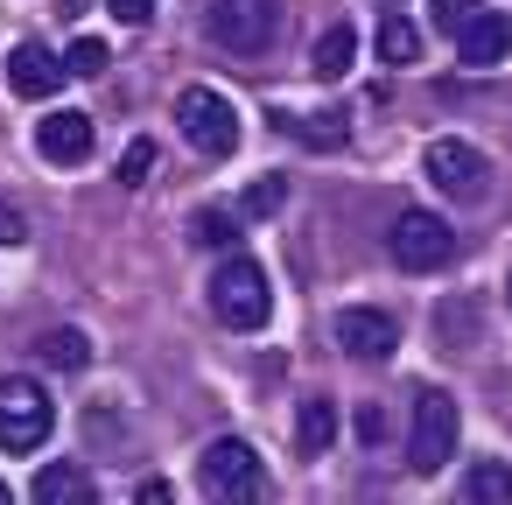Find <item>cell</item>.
I'll use <instances>...</instances> for the list:
<instances>
[{
    "label": "cell",
    "instance_id": "obj_1",
    "mask_svg": "<svg viewBox=\"0 0 512 505\" xmlns=\"http://www.w3.org/2000/svg\"><path fill=\"white\" fill-rule=\"evenodd\" d=\"M50 428H57V400H50L29 372H8V379H0V449H8V456H29V449L50 442Z\"/></svg>",
    "mask_w": 512,
    "mask_h": 505
},
{
    "label": "cell",
    "instance_id": "obj_2",
    "mask_svg": "<svg viewBox=\"0 0 512 505\" xmlns=\"http://www.w3.org/2000/svg\"><path fill=\"white\" fill-rule=\"evenodd\" d=\"M211 309H218L225 330H260V323L274 316V288H267V274H260L253 253H232V260L211 274Z\"/></svg>",
    "mask_w": 512,
    "mask_h": 505
},
{
    "label": "cell",
    "instance_id": "obj_3",
    "mask_svg": "<svg viewBox=\"0 0 512 505\" xmlns=\"http://www.w3.org/2000/svg\"><path fill=\"white\" fill-rule=\"evenodd\" d=\"M204 29H211V43L232 50V57H267L274 36H281V0H211Z\"/></svg>",
    "mask_w": 512,
    "mask_h": 505
},
{
    "label": "cell",
    "instance_id": "obj_4",
    "mask_svg": "<svg viewBox=\"0 0 512 505\" xmlns=\"http://www.w3.org/2000/svg\"><path fill=\"white\" fill-rule=\"evenodd\" d=\"M456 435H463L456 393L421 386V393H414V428H407V463H414V470H442V463L456 456Z\"/></svg>",
    "mask_w": 512,
    "mask_h": 505
},
{
    "label": "cell",
    "instance_id": "obj_5",
    "mask_svg": "<svg viewBox=\"0 0 512 505\" xmlns=\"http://www.w3.org/2000/svg\"><path fill=\"white\" fill-rule=\"evenodd\" d=\"M176 127H183V141H190L197 155H232V148H239V113H232V99L211 92V85H190V92L176 99Z\"/></svg>",
    "mask_w": 512,
    "mask_h": 505
},
{
    "label": "cell",
    "instance_id": "obj_6",
    "mask_svg": "<svg viewBox=\"0 0 512 505\" xmlns=\"http://www.w3.org/2000/svg\"><path fill=\"white\" fill-rule=\"evenodd\" d=\"M204 491H211V498L246 505V498H260V491H267V470H260V456H253L239 435H218V442L204 449Z\"/></svg>",
    "mask_w": 512,
    "mask_h": 505
},
{
    "label": "cell",
    "instance_id": "obj_7",
    "mask_svg": "<svg viewBox=\"0 0 512 505\" xmlns=\"http://www.w3.org/2000/svg\"><path fill=\"white\" fill-rule=\"evenodd\" d=\"M393 260H400L407 274H435V267H449V260H456V232H449V218H435V211H407V218L393 225Z\"/></svg>",
    "mask_w": 512,
    "mask_h": 505
},
{
    "label": "cell",
    "instance_id": "obj_8",
    "mask_svg": "<svg viewBox=\"0 0 512 505\" xmlns=\"http://www.w3.org/2000/svg\"><path fill=\"white\" fill-rule=\"evenodd\" d=\"M421 176H428L442 197L470 204V197H484V176H491V169H484V155H477L470 141H449V134H442V141H428V155H421Z\"/></svg>",
    "mask_w": 512,
    "mask_h": 505
},
{
    "label": "cell",
    "instance_id": "obj_9",
    "mask_svg": "<svg viewBox=\"0 0 512 505\" xmlns=\"http://www.w3.org/2000/svg\"><path fill=\"white\" fill-rule=\"evenodd\" d=\"M400 344V323L386 309H337V351L358 365H386Z\"/></svg>",
    "mask_w": 512,
    "mask_h": 505
},
{
    "label": "cell",
    "instance_id": "obj_10",
    "mask_svg": "<svg viewBox=\"0 0 512 505\" xmlns=\"http://www.w3.org/2000/svg\"><path fill=\"white\" fill-rule=\"evenodd\" d=\"M456 50H463V64H470V71H498V64H505V50H512V22H505L498 8H477V15L456 29Z\"/></svg>",
    "mask_w": 512,
    "mask_h": 505
},
{
    "label": "cell",
    "instance_id": "obj_11",
    "mask_svg": "<svg viewBox=\"0 0 512 505\" xmlns=\"http://www.w3.org/2000/svg\"><path fill=\"white\" fill-rule=\"evenodd\" d=\"M64 78H71L64 57H50L43 43H15V50H8V92H15V99H50Z\"/></svg>",
    "mask_w": 512,
    "mask_h": 505
},
{
    "label": "cell",
    "instance_id": "obj_12",
    "mask_svg": "<svg viewBox=\"0 0 512 505\" xmlns=\"http://www.w3.org/2000/svg\"><path fill=\"white\" fill-rule=\"evenodd\" d=\"M92 120L85 113H50V120H36V148H43V162H57V169H78L85 155H92Z\"/></svg>",
    "mask_w": 512,
    "mask_h": 505
},
{
    "label": "cell",
    "instance_id": "obj_13",
    "mask_svg": "<svg viewBox=\"0 0 512 505\" xmlns=\"http://www.w3.org/2000/svg\"><path fill=\"white\" fill-rule=\"evenodd\" d=\"M36 505H92L99 498V484H92V470L85 463H50V470H36Z\"/></svg>",
    "mask_w": 512,
    "mask_h": 505
},
{
    "label": "cell",
    "instance_id": "obj_14",
    "mask_svg": "<svg viewBox=\"0 0 512 505\" xmlns=\"http://www.w3.org/2000/svg\"><path fill=\"white\" fill-rule=\"evenodd\" d=\"M477 330H484V309H477V295H449V302L435 309V337H442L449 351L477 344Z\"/></svg>",
    "mask_w": 512,
    "mask_h": 505
},
{
    "label": "cell",
    "instance_id": "obj_15",
    "mask_svg": "<svg viewBox=\"0 0 512 505\" xmlns=\"http://www.w3.org/2000/svg\"><path fill=\"white\" fill-rule=\"evenodd\" d=\"M463 498H470V505H512V470L491 463V456H477V463L463 470Z\"/></svg>",
    "mask_w": 512,
    "mask_h": 505
},
{
    "label": "cell",
    "instance_id": "obj_16",
    "mask_svg": "<svg viewBox=\"0 0 512 505\" xmlns=\"http://www.w3.org/2000/svg\"><path fill=\"white\" fill-rule=\"evenodd\" d=\"M309 64H316V78H330V85H337V78L358 64V36H351L344 22H337V29H323V43H316V57H309Z\"/></svg>",
    "mask_w": 512,
    "mask_h": 505
},
{
    "label": "cell",
    "instance_id": "obj_17",
    "mask_svg": "<svg viewBox=\"0 0 512 505\" xmlns=\"http://www.w3.org/2000/svg\"><path fill=\"white\" fill-rule=\"evenodd\" d=\"M36 351H43V365H57V372H85V365H92V337H85V330H50Z\"/></svg>",
    "mask_w": 512,
    "mask_h": 505
},
{
    "label": "cell",
    "instance_id": "obj_18",
    "mask_svg": "<svg viewBox=\"0 0 512 505\" xmlns=\"http://www.w3.org/2000/svg\"><path fill=\"white\" fill-rule=\"evenodd\" d=\"M330 435H337V407H330V400H302V414H295V442H302L309 456H323Z\"/></svg>",
    "mask_w": 512,
    "mask_h": 505
},
{
    "label": "cell",
    "instance_id": "obj_19",
    "mask_svg": "<svg viewBox=\"0 0 512 505\" xmlns=\"http://www.w3.org/2000/svg\"><path fill=\"white\" fill-rule=\"evenodd\" d=\"M421 57V29L407 15H386L379 22V64H414Z\"/></svg>",
    "mask_w": 512,
    "mask_h": 505
},
{
    "label": "cell",
    "instance_id": "obj_20",
    "mask_svg": "<svg viewBox=\"0 0 512 505\" xmlns=\"http://www.w3.org/2000/svg\"><path fill=\"white\" fill-rule=\"evenodd\" d=\"M106 64H113V50H106L99 36H78V43L64 50V71H71V78H99Z\"/></svg>",
    "mask_w": 512,
    "mask_h": 505
},
{
    "label": "cell",
    "instance_id": "obj_21",
    "mask_svg": "<svg viewBox=\"0 0 512 505\" xmlns=\"http://www.w3.org/2000/svg\"><path fill=\"white\" fill-rule=\"evenodd\" d=\"M295 134L309 141V148H344V113H309V120H295Z\"/></svg>",
    "mask_w": 512,
    "mask_h": 505
},
{
    "label": "cell",
    "instance_id": "obj_22",
    "mask_svg": "<svg viewBox=\"0 0 512 505\" xmlns=\"http://www.w3.org/2000/svg\"><path fill=\"white\" fill-rule=\"evenodd\" d=\"M148 169H155V141L141 134V141H127V148H120V183H127V190H141V183H148Z\"/></svg>",
    "mask_w": 512,
    "mask_h": 505
},
{
    "label": "cell",
    "instance_id": "obj_23",
    "mask_svg": "<svg viewBox=\"0 0 512 505\" xmlns=\"http://www.w3.org/2000/svg\"><path fill=\"white\" fill-rule=\"evenodd\" d=\"M281 204H288V183H281V176H260L239 211H246V218H267V211H281Z\"/></svg>",
    "mask_w": 512,
    "mask_h": 505
},
{
    "label": "cell",
    "instance_id": "obj_24",
    "mask_svg": "<svg viewBox=\"0 0 512 505\" xmlns=\"http://www.w3.org/2000/svg\"><path fill=\"white\" fill-rule=\"evenodd\" d=\"M190 239H197V246H232L239 225H232L225 211H197V218H190Z\"/></svg>",
    "mask_w": 512,
    "mask_h": 505
},
{
    "label": "cell",
    "instance_id": "obj_25",
    "mask_svg": "<svg viewBox=\"0 0 512 505\" xmlns=\"http://www.w3.org/2000/svg\"><path fill=\"white\" fill-rule=\"evenodd\" d=\"M106 8H113V22H134V29H141V22L155 15V0H106Z\"/></svg>",
    "mask_w": 512,
    "mask_h": 505
},
{
    "label": "cell",
    "instance_id": "obj_26",
    "mask_svg": "<svg viewBox=\"0 0 512 505\" xmlns=\"http://www.w3.org/2000/svg\"><path fill=\"white\" fill-rule=\"evenodd\" d=\"M386 435V421H379V407H358V442H379Z\"/></svg>",
    "mask_w": 512,
    "mask_h": 505
},
{
    "label": "cell",
    "instance_id": "obj_27",
    "mask_svg": "<svg viewBox=\"0 0 512 505\" xmlns=\"http://www.w3.org/2000/svg\"><path fill=\"white\" fill-rule=\"evenodd\" d=\"M57 15H78V0H57Z\"/></svg>",
    "mask_w": 512,
    "mask_h": 505
},
{
    "label": "cell",
    "instance_id": "obj_28",
    "mask_svg": "<svg viewBox=\"0 0 512 505\" xmlns=\"http://www.w3.org/2000/svg\"><path fill=\"white\" fill-rule=\"evenodd\" d=\"M8 498H15V491H8V484H0V505H8Z\"/></svg>",
    "mask_w": 512,
    "mask_h": 505
},
{
    "label": "cell",
    "instance_id": "obj_29",
    "mask_svg": "<svg viewBox=\"0 0 512 505\" xmlns=\"http://www.w3.org/2000/svg\"><path fill=\"white\" fill-rule=\"evenodd\" d=\"M505 302H512V274H505Z\"/></svg>",
    "mask_w": 512,
    "mask_h": 505
},
{
    "label": "cell",
    "instance_id": "obj_30",
    "mask_svg": "<svg viewBox=\"0 0 512 505\" xmlns=\"http://www.w3.org/2000/svg\"><path fill=\"white\" fill-rule=\"evenodd\" d=\"M379 8H386V0H379Z\"/></svg>",
    "mask_w": 512,
    "mask_h": 505
}]
</instances>
